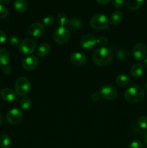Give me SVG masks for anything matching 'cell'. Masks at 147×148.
Here are the masks:
<instances>
[{"mask_svg":"<svg viewBox=\"0 0 147 148\" xmlns=\"http://www.w3.org/2000/svg\"><path fill=\"white\" fill-rule=\"evenodd\" d=\"M113 59V53L109 48L101 47L97 49L93 53L94 63L99 66H105L111 63Z\"/></svg>","mask_w":147,"mask_h":148,"instance_id":"1","label":"cell"},{"mask_svg":"<svg viewBox=\"0 0 147 148\" xmlns=\"http://www.w3.org/2000/svg\"><path fill=\"white\" fill-rule=\"evenodd\" d=\"M144 91L139 85H133L127 89L124 97L125 101L129 103H136L142 101L144 98Z\"/></svg>","mask_w":147,"mask_h":148,"instance_id":"2","label":"cell"},{"mask_svg":"<svg viewBox=\"0 0 147 148\" xmlns=\"http://www.w3.org/2000/svg\"><path fill=\"white\" fill-rule=\"evenodd\" d=\"M89 25L95 30H102L109 27L110 22L105 14H97L90 19Z\"/></svg>","mask_w":147,"mask_h":148,"instance_id":"3","label":"cell"},{"mask_svg":"<svg viewBox=\"0 0 147 148\" xmlns=\"http://www.w3.org/2000/svg\"><path fill=\"white\" fill-rule=\"evenodd\" d=\"M53 38L58 44H66L70 40V31L66 27H59L53 33Z\"/></svg>","mask_w":147,"mask_h":148,"instance_id":"4","label":"cell"},{"mask_svg":"<svg viewBox=\"0 0 147 148\" xmlns=\"http://www.w3.org/2000/svg\"><path fill=\"white\" fill-rule=\"evenodd\" d=\"M15 92L19 96L25 95L30 92V82L26 77H20L17 79L14 85Z\"/></svg>","mask_w":147,"mask_h":148,"instance_id":"5","label":"cell"},{"mask_svg":"<svg viewBox=\"0 0 147 148\" xmlns=\"http://www.w3.org/2000/svg\"><path fill=\"white\" fill-rule=\"evenodd\" d=\"M20 51L21 53L24 55H28L33 53L36 48V42L33 38H27L24 39L21 43H20Z\"/></svg>","mask_w":147,"mask_h":148,"instance_id":"6","label":"cell"},{"mask_svg":"<svg viewBox=\"0 0 147 148\" xmlns=\"http://www.w3.org/2000/svg\"><path fill=\"white\" fill-rule=\"evenodd\" d=\"M133 56L136 60H144L147 55V47L144 43H138L134 45L132 49Z\"/></svg>","mask_w":147,"mask_h":148,"instance_id":"7","label":"cell"},{"mask_svg":"<svg viewBox=\"0 0 147 148\" xmlns=\"http://www.w3.org/2000/svg\"><path fill=\"white\" fill-rule=\"evenodd\" d=\"M100 95L104 99L113 100L118 96V90L112 85H105L101 88Z\"/></svg>","mask_w":147,"mask_h":148,"instance_id":"8","label":"cell"},{"mask_svg":"<svg viewBox=\"0 0 147 148\" xmlns=\"http://www.w3.org/2000/svg\"><path fill=\"white\" fill-rule=\"evenodd\" d=\"M23 114L19 108H12L7 112L6 118L7 121L11 124H17L22 121Z\"/></svg>","mask_w":147,"mask_h":148,"instance_id":"9","label":"cell"},{"mask_svg":"<svg viewBox=\"0 0 147 148\" xmlns=\"http://www.w3.org/2000/svg\"><path fill=\"white\" fill-rule=\"evenodd\" d=\"M80 44L82 49L84 50H91L97 44V40L92 35H86L82 38Z\"/></svg>","mask_w":147,"mask_h":148,"instance_id":"10","label":"cell"},{"mask_svg":"<svg viewBox=\"0 0 147 148\" xmlns=\"http://www.w3.org/2000/svg\"><path fill=\"white\" fill-rule=\"evenodd\" d=\"M29 34L33 37H40L45 33V27L43 24L39 23H33L28 28Z\"/></svg>","mask_w":147,"mask_h":148,"instance_id":"11","label":"cell"},{"mask_svg":"<svg viewBox=\"0 0 147 148\" xmlns=\"http://www.w3.org/2000/svg\"><path fill=\"white\" fill-rule=\"evenodd\" d=\"M38 59L34 56H30L25 58L22 62V66L25 70L32 71L34 70L38 66Z\"/></svg>","mask_w":147,"mask_h":148,"instance_id":"12","label":"cell"},{"mask_svg":"<svg viewBox=\"0 0 147 148\" xmlns=\"http://www.w3.org/2000/svg\"><path fill=\"white\" fill-rule=\"evenodd\" d=\"M71 61L72 64L77 66H82L87 62V58L84 53L80 52H75L71 55Z\"/></svg>","mask_w":147,"mask_h":148,"instance_id":"13","label":"cell"},{"mask_svg":"<svg viewBox=\"0 0 147 148\" xmlns=\"http://www.w3.org/2000/svg\"><path fill=\"white\" fill-rule=\"evenodd\" d=\"M144 69H145V67L142 64L135 63L131 66L130 72H131V75L134 77H139L142 76L143 74L144 73Z\"/></svg>","mask_w":147,"mask_h":148,"instance_id":"14","label":"cell"},{"mask_svg":"<svg viewBox=\"0 0 147 148\" xmlns=\"http://www.w3.org/2000/svg\"><path fill=\"white\" fill-rule=\"evenodd\" d=\"M1 98L5 101H12L16 98V93L10 88H4L0 92Z\"/></svg>","mask_w":147,"mask_h":148,"instance_id":"15","label":"cell"},{"mask_svg":"<svg viewBox=\"0 0 147 148\" xmlns=\"http://www.w3.org/2000/svg\"><path fill=\"white\" fill-rule=\"evenodd\" d=\"M116 83L122 88H125L131 85V79L129 77L125 74H120L116 77Z\"/></svg>","mask_w":147,"mask_h":148,"instance_id":"16","label":"cell"},{"mask_svg":"<svg viewBox=\"0 0 147 148\" xmlns=\"http://www.w3.org/2000/svg\"><path fill=\"white\" fill-rule=\"evenodd\" d=\"M50 51V46L48 43H43L37 47L36 53L39 57H45L49 53Z\"/></svg>","mask_w":147,"mask_h":148,"instance_id":"17","label":"cell"},{"mask_svg":"<svg viewBox=\"0 0 147 148\" xmlns=\"http://www.w3.org/2000/svg\"><path fill=\"white\" fill-rule=\"evenodd\" d=\"M14 7L18 12H24L27 10L28 4L26 0H14Z\"/></svg>","mask_w":147,"mask_h":148,"instance_id":"18","label":"cell"},{"mask_svg":"<svg viewBox=\"0 0 147 148\" xmlns=\"http://www.w3.org/2000/svg\"><path fill=\"white\" fill-rule=\"evenodd\" d=\"M144 0H125V6L129 10H135L139 9L144 4Z\"/></svg>","mask_w":147,"mask_h":148,"instance_id":"19","label":"cell"},{"mask_svg":"<svg viewBox=\"0 0 147 148\" xmlns=\"http://www.w3.org/2000/svg\"><path fill=\"white\" fill-rule=\"evenodd\" d=\"M123 14L120 11H115L110 16V22L112 25H118L123 20Z\"/></svg>","mask_w":147,"mask_h":148,"instance_id":"20","label":"cell"},{"mask_svg":"<svg viewBox=\"0 0 147 148\" xmlns=\"http://www.w3.org/2000/svg\"><path fill=\"white\" fill-rule=\"evenodd\" d=\"M10 55L8 51L5 49H0V66H4L8 64Z\"/></svg>","mask_w":147,"mask_h":148,"instance_id":"21","label":"cell"},{"mask_svg":"<svg viewBox=\"0 0 147 148\" xmlns=\"http://www.w3.org/2000/svg\"><path fill=\"white\" fill-rule=\"evenodd\" d=\"M69 27L73 30H79V29L82 27V22L80 19L76 18V17H73L70 19L68 22Z\"/></svg>","mask_w":147,"mask_h":148,"instance_id":"22","label":"cell"},{"mask_svg":"<svg viewBox=\"0 0 147 148\" xmlns=\"http://www.w3.org/2000/svg\"><path fill=\"white\" fill-rule=\"evenodd\" d=\"M56 22L60 27H65V25H68V17L64 13H59L56 17Z\"/></svg>","mask_w":147,"mask_h":148,"instance_id":"23","label":"cell"},{"mask_svg":"<svg viewBox=\"0 0 147 148\" xmlns=\"http://www.w3.org/2000/svg\"><path fill=\"white\" fill-rule=\"evenodd\" d=\"M11 144V138L7 134H2L0 137V147L6 148Z\"/></svg>","mask_w":147,"mask_h":148,"instance_id":"24","label":"cell"},{"mask_svg":"<svg viewBox=\"0 0 147 148\" xmlns=\"http://www.w3.org/2000/svg\"><path fill=\"white\" fill-rule=\"evenodd\" d=\"M31 105L32 101L29 98H24L20 101V106H21L22 109L23 110L29 109L30 106H31Z\"/></svg>","mask_w":147,"mask_h":148,"instance_id":"25","label":"cell"},{"mask_svg":"<svg viewBox=\"0 0 147 148\" xmlns=\"http://www.w3.org/2000/svg\"><path fill=\"white\" fill-rule=\"evenodd\" d=\"M55 18L53 15H48L46 17L43 18V25L46 27H50V26L53 25L54 24Z\"/></svg>","mask_w":147,"mask_h":148,"instance_id":"26","label":"cell"},{"mask_svg":"<svg viewBox=\"0 0 147 148\" xmlns=\"http://www.w3.org/2000/svg\"><path fill=\"white\" fill-rule=\"evenodd\" d=\"M138 124L140 128L147 130V116H143L138 119Z\"/></svg>","mask_w":147,"mask_h":148,"instance_id":"27","label":"cell"},{"mask_svg":"<svg viewBox=\"0 0 147 148\" xmlns=\"http://www.w3.org/2000/svg\"><path fill=\"white\" fill-rule=\"evenodd\" d=\"M128 56V52L125 49H120L116 52V57L120 60H123Z\"/></svg>","mask_w":147,"mask_h":148,"instance_id":"28","label":"cell"},{"mask_svg":"<svg viewBox=\"0 0 147 148\" xmlns=\"http://www.w3.org/2000/svg\"><path fill=\"white\" fill-rule=\"evenodd\" d=\"M9 43H10L11 46H18L20 45V38H19L17 36H10V38L8 40Z\"/></svg>","mask_w":147,"mask_h":148,"instance_id":"29","label":"cell"},{"mask_svg":"<svg viewBox=\"0 0 147 148\" xmlns=\"http://www.w3.org/2000/svg\"><path fill=\"white\" fill-rule=\"evenodd\" d=\"M9 11L5 6L0 4V18L4 19L8 16Z\"/></svg>","mask_w":147,"mask_h":148,"instance_id":"30","label":"cell"},{"mask_svg":"<svg viewBox=\"0 0 147 148\" xmlns=\"http://www.w3.org/2000/svg\"><path fill=\"white\" fill-rule=\"evenodd\" d=\"M97 40V44L100 45L102 47H105L108 43V39L105 36H101V37L98 38Z\"/></svg>","mask_w":147,"mask_h":148,"instance_id":"31","label":"cell"},{"mask_svg":"<svg viewBox=\"0 0 147 148\" xmlns=\"http://www.w3.org/2000/svg\"><path fill=\"white\" fill-rule=\"evenodd\" d=\"M128 148H143V143L139 140H135L129 145Z\"/></svg>","mask_w":147,"mask_h":148,"instance_id":"32","label":"cell"},{"mask_svg":"<svg viewBox=\"0 0 147 148\" xmlns=\"http://www.w3.org/2000/svg\"><path fill=\"white\" fill-rule=\"evenodd\" d=\"M123 0H112V6L116 9L121 8L123 5Z\"/></svg>","mask_w":147,"mask_h":148,"instance_id":"33","label":"cell"},{"mask_svg":"<svg viewBox=\"0 0 147 148\" xmlns=\"http://www.w3.org/2000/svg\"><path fill=\"white\" fill-rule=\"evenodd\" d=\"M1 71H2V72L4 74V75H8L11 73V67H10L8 64L4 65V66H3Z\"/></svg>","mask_w":147,"mask_h":148,"instance_id":"34","label":"cell"},{"mask_svg":"<svg viewBox=\"0 0 147 148\" xmlns=\"http://www.w3.org/2000/svg\"><path fill=\"white\" fill-rule=\"evenodd\" d=\"M7 40V35L4 31L0 30V43H3Z\"/></svg>","mask_w":147,"mask_h":148,"instance_id":"35","label":"cell"},{"mask_svg":"<svg viewBox=\"0 0 147 148\" xmlns=\"http://www.w3.org/2000/svg\"><path fill=\"white\" fill-rule=\"evenodd\" d=\"M100 97L101 95L99 93H97V92H94L91 95V99L93 101H95V102H97V101H98L100 99Z\"/></svg>","mask_w":147,"mask_h":148,"instance_id":"36","label":"cell"},{"mask_svg":"<svg viewBox=\"0 0 147 148\" xmlns=\"http://www.w3.org/2000/svg\"><path fill=\"white\" fill-rule=\"evenodd\" d=\"M97 1V3H98L99 4H102V5H105L107 4L108 3H109L110 1V0H95Z\"/></svg>","mask_w":147,"mask_h":148,"instance_id":"37","label":"cell"},{"mask_svg":"<svg viewBox=\"0 0 147 148\" xmlns=\"http://www.w3.org/2000/svg\"><path fill=\"white\" fill-rule=\"evenodd\" d=\"M11 0H0V3L1 4H7V3L10 2Z\"/></svg>","mask_w":147,"mask_h":148,"instance_id":"38","label":"cell"},{"mask_svg":"<svg viewBox=\"0 0 147 148\" xmlns=\"http://www.w3.org/2000/svg\"><path fill=\"white\" fill-rule=\"evenodd\" d=\"M144 144H145L146 146L147 147V132L146 133L145 136H144Z\"/></svg>","mask_w":147,"mask_h":148,"instance_id":"39","label":"cell"},{"mask_svg":"<svg viewBox=\"0 0 147 148\" xmlns=\"http://www.w3.org/2000/svg\"><path fill=\"white\" fill-rule=\"evenodd\" d=\"M143 65L144 66V67H146L147 69V58H146L144 60V64Z\"/></svg>","mask_w":147,"mask_h":148,"instance_id":"40","label":"cell"},{"mask_svg":"<svg viewBox=\"0 0 147 148\" xmlns=\"http://www.w3.org/2000/svg\"><path fill=\"white\" fill-rule=\"evenodd\" d=\"M2 120H3L2 116H1V114H0V126H1V124H2Z\"/></svg>","mask_w":147,"mask_h":148,"instance_id":"41","label":"cell"},{"mask_svg":"<svg viewBox=\"0 0 147 148\" xmlns=\"http://www.w3.org/2000/svg\"><path fill=\"white\" fill-rule=\"evenodd\" d=\"M145 88H146V89L147 90V81L145 82Z\"/></svg>","mask_w":147,"mask_h":148,"instance_id":"42","label":"cell"}]
</instances>
